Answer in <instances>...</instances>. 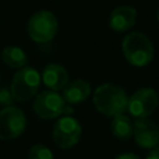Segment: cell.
<instances>
[{
    "label": "cell",
    "instance_id": "obj_1",
    "mask_svg": "<svg viewBox=\"0 0 159 159\" xmlns=\"http://www.w3.org/2000/svg\"><path fill=\"white\" fill-rule=\"evenodd\" d=\"M92 101L98 112L112 118L124 114L128 107V96L125 91L122 87L111 83H104L97 87Z\"/></svg>",
    "mask_w": 159,
    "mask_h": 159
},
{
    "label": "cell",
    "instance_id": "obj_2",
    "mask_svg": "<svg viewBox=\"0 0 159 159\" xmlns=\"http://www.w3.org/2000/svg\"><path fill=\"white\" fill-rule=\"evenodd\" d=\"M122 51L125 60L135 67L147 66L154 57L153 43L142 32L128 34L122 42Z\"/></svg>",
    "mask_w": 159,
    "mask_h": 159
},
{
    "label": "cell",
    "instance_id": "obj_3",
    "mask_svg": "<svg viewBox=\"0 0 159 159\" xmlns=\"http://www.w3.org/2000/svg\"><path fill=\"white\" fill-rule=\"evenodd\" d=\"M40 84H41L40 73L32 67L24 66L15 72L10 86V91L14 99L19 102H25L31 99L37 93Z\"/></svg>",
    "mask_w": 159,
    "mask_h": 159
},
{
    "label": "cell",
    "instance_id": "obj_4",
    "mask_svg": "<svg viewBox=\"0 0 159 159\" xmlns=\"http://www.w3.org/2000/svg\"><path fill=\"white\" fill-rule=\"evenodd\" d=\"M57 29L58 24L56 16L47 10H40L35 12L27 22V31L30 37L39 43L51 41L57 34Z\"/></svg>",
    "mask_w": 159,
    "mask_h": 159
},
{
    "label": "cell",
    "instance_id": "obj_5",
    "mask_svg": "<svg viewBox=\"0 0 159 159\" xmlns=\"http://www.w3.org/2000/svg\"><path fill=\"white\" fill-rule=\"evenodd\" d=\"M81 133L82 128L80 122L71 116H63L57 119L53 125L52 139L58 148L70 149L78 143Z\"/></svg>",
    "mask_w": 159,
    "mask_h": 159
},
{
    "label": "cell",
    "instance_id": "obj_6",
    "mask_svg": "<svg viewBox=\"0 0 159 159\" xmlns=\"http://www.w3.org/2000/svg\"><path fill=\"white\" fill-rule=\"evenodd\" d=\"M159 97L155 89L144 87L134 92L128 98L127 111L134 118H148L158 107Z\"/></svg>",
    "mask_w": 159,
    "mask_h": 159
},
{
    "label": "cell",
    "instance_id": "obj_7",
    "mask_svg": "<svg viewBox=\"0 0 159 159\" xmlns=\"http://www.w3.org/2000/svg\"><path fill=\"white\" fill-rule=\"evenodd\" d=\"M66 108V102L56 91H43L35 98L34 102V112L37 117L42 119H53L63 114Z\"/></svg>",
    "mask_w": 159,
    "mask_h": 159
},
{
    "label": "cell",
    "instance_id": "obj_8",
    "mask_svg": "<svg viewBox=\"0 0 159 159\" xmlns=\"http://www.w3.org/2000/svg\"><path fill=\"white\" fill-rule=\"evenodd\" d=\"M25 128L26 118L20 108L10 106L0 111V139H15L22 134Z\"/></svg>",
    "mask_w": 159,
    "mask_h": 159
},
{
    "label": "cell",
    "instance_id": "obj_9",
    "mask_svg": "<svg viewBox=\"0 0 159 159\" xmlns=\"http://www.w3.org/2000/svg\"><path fill=\"white\" fill-rule=\"evenodd\" d=\"M135 143L144 149H153L159 144V127L148 118H138L133 124Z\"/></svg>",
    "mask_w": 159,
    "mask_h": 159
},
{
    "label": "cell",
    "instance_id": "obj_10",
    "mask_svg": "<svg viewBox=\"0 0 159 159\" xmlns=\"http://www.w3.org/2000/svg\"><path fill=\"white\" fill-rule=\"evenodd\" d=\"M137 20V10L133 6L122 5L116 7L109 16V27L117 32H124L132 29Z\"/></svg>",
    "mask_w": 159,
    "mask_h": 159
},
{
    "label": "cell",
    "instance_id": "obj_11",
    "mask_svg": "<svg viewBox=\"0 0 159 159\" xmlns=\"http://www.w3.org/2000/svg\"><path fill=\"white\" fill-rule=\"evenodd\" d=\"M41 81L51 91H61L68 83V73L66 68L57 63H48L42 70Z\"/></svg>",
    "mask_w": 159,
    "mask_h": 159
},
{
    "label": "cell",
    "instance_id": "obj_12",
    "mask_svg": "<svg viewBox=\"0 0 159 159\" xmlns=\"http://www.w3.org/2000/svg\"><path fill=\"white\" fill-rule=\"evenodd\" d=\"M91 93V86L84 80H75L67 83L62 89V97L68 104H78L88 98Z\"/></svg>",
    "mask_w": 159,
    "mask_h": 159
},
{
    "label": "cell",
    "instance_id": "obj_13",
    "mask_svg": "<svg viewBox=\"0 0 159 159\" xmlns=\"http://www.w3.org/2000/svg\"><path fill=\"white\" fill-rule=\"evenodd\" d=\"M112 134L119 140H128L133 137V123L125 114H119L113 117L111 123Z\"/></svg>",
    "mask_w": 159,
    "mask_h": 159
},
{
    "label": "cell",
    "instance_id": "obj_14",
    "mask_svg": "<svg viewBox=\"0 0 159 159\" xmlns=\"http://www.w3.org/2000/svg\"><path fill=\"white\" fill-rule=\"evenodd\" d=\"M1 58L4 63L12 68H21L27 63V56L22 48L17 46H7L1 52Z\"/></svg>",
    "mask_w": 159,
    "mask_h": 159
},
{
    "label": "cell",
    "instance_id": "obj_15",
    "mask_svg": "<svg viewBox=\"0 0 159 159\" xmlns=\"http://www.w3.org/2000/svg\"><path fill=\"white\" fill-rule=\"evenodd\" d=\"M29 159H53V154L43 144H35L29 150Z\"/></svg>",
    "mask_w": 159,
    "mask_h": 159
},
{
    "label": "cell",
    "instance_id": "obj_16",
    "mask_svg": "<svg viewBox=\"0 0 159 159\" xmlns=\"http://www.w3.org/2000/svg\"><path fill=\"white\" fill-rule=\"evenodd\" d=\"M14 97L11 94L10 88L7 87H0V107H10L12 104Z\"/></svg>",
    "mask_w": 159,
    "mask_h": 159
},
{
    "label": "cell",
    "instance_id": "obj_17",
    "mask_svg": "<svg viewBox=\"0 0 159 159\" xmlns=\"http://www.w3.org/2000/svg\"><path fill=\"white\" fill-rule=\"evenodd\" d=\"M114 159H140V158L133 153H122V154L117 155Z\"/></svg>",
    "mask_w": 159,
    "mask_h": 159
},
{
    "label": "cell",
    "instance_id": "obj_18",
    "mask_svg": "<svg viewBox=\"0 0 159 159\" xmlns=\"http://www.w3.org/2000/svg\"><path fill=\"white\" fill-rule=\"evenodd\" d=\"M145 159H159V147L153 148V149L149 152V154L147 155Z\"/></svg>",
    "mask_w": 159,
    "mask_h": 159
},
{
    "label": "cell",
    "instance_id": "obj_19",
    "mask_svg": "<svg viewBox=\"0 0 159 159\" xmlns=\"http://www.w3.org/2000/svg\"><path fill=\"white\" fill-rule=\"evenodd\" d=\"M157 17H158V21H159V9H158V14H157Z\"/></svg>",
    "mask_w": 159,
    "mask_h": 159
}]
</instances>
